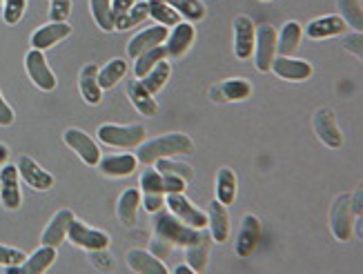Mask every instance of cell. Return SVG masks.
Here are the masks:
<instances>
[{
    "instance_id": "681fc988",
    "label": "cell",
    "mask_w": 363,
    "mask_h": 274,
    "mask_svg": "<svg viewBox=\"0 0 363 274\" xmlns=\"http://www.w3.org/2000/svg\"><path fill=\"white\" fill-rule=\"evenodd\" d=\"M91 261L99 270H112L114 268L112 259H109V254L105 250H91Z\"/></svg>"
},
{
    "instance_id": "8d00e7d4",
    "label": "cell",
    "mask_w": 363,
    "mask_h": 274,
    "mask_svg": "<svg viewBox=\"0 0 363 274\" xmlns=\"http://www.w3.org/2000/svg\"><path fill=\"white\" fill-rule=\"evenodd\" d=\"M89 9L96 25L103 31H114V11H112V0H89Z\"/></svg>"
},
{
    "instance_id": "e0dca14e",
    "label": "cell",
    "mask_w": 363,
    "mask_h": 274,
    "mask_svg": "<svg viewBox=\"0 0 363 274\" xmlns=\"http://www.w3.org/2000/svg\"><path fill=\"white\" fill-rule=\"evenodd\" d=\"M259 239H261V221L255 214H245L243 223H241V230H239V236H236V243H234L236 254L250 256L257 250Z\"/></svg>"
},
{
    "instance_id": "ab89813d",
    "label": "cell",
    "mask_w": 363,
    "mask_h": 274,
    "mask_svg": "<svg viewBox=\"0 0 363 274\" xmlns=\"http://www.w3.org/2000/svg\"><path fill=\"white\" fill-rule=\"evenodd\" d=\"M156 170H159L161 174H172V176H179V179L183 181H192L194 179V170L185 165V163H177V160L172 158H159L156 160Z\"/></svg>"
},
{
    "instance_id": "52a82bcc",
    "label": "cell",
    "mask_w": 363,
    "mask_h": 274,
    "mask_svg": "<svg viewBox=\"0 0 363 274\" xmlns=\"http://www.w3.org/2000/svg\"><path fill=\"white\" fill-rule=\"evenodd\" d=\"M277 29L272 25H261L255 38V58L259 72H270L272 60L277 58Z\"/></svg>"
},
{
    "instance_id": "4dcf8cb0",
    "label": "cell",
    "mask_w": 363,
    "mask_h": 274,
    "mask_svg": "<svg viewBox=\"0 0 363 274\" xmlns=\"http://www.w3.org/2000/svg\"><path fill=\"white\" fill-rule=\"evenodd\" d=\"M150 16V7H147V0H138L134 3V7H130L123 16H116L114 18V29L116 31H125V29H132L136 25H140Z\"/></svg>"
},
{
    "instance_id": "6f0895ef",
    "label": "cell",
    "mask_w": 363,
    "mask_h": 274,
    "mask_svg": "<svg viewBox=\"0 0 363 274\" xmlns=\"http://www.w3.org/2000/svg\"><path fill=\"white\" fill-rule=\"evenodd\" d=\"M0 5H3V0H0Z\"/></svg>"
},
{
    "instance_id": "7a4b0ae2",
    "label": "cell",
    "mask_w": 363,
    "mask_h": 274,
    "mask_svg": "<svg viewBox=\"0 0 363 274\" xmlns=\"http://www.w3.org/2000/svg\"><path fill=\"white\" fill-rule=\"evenodd\" d=\"M154 230H156V236L169 241L174 248H187L189 243H194L196 236H199L196 228L183 223L172 212H165L163 207L159 209V212H154Z\"/></svg>"
},
{
    "instance_id": "484cf974",
    "label": "cell",
    "mask_w": 363,
    "mask_h": 274,
    "mask_svg": "<svg viewBox=\"0 0 363 274\" xmlns=\"http://www.w3.org/2000/svg\"><path fill=\"white\" fill-rule=\"evenodd\" d=\"M128 265L138 274H167V265L145 250H130Z\"/></svg>"
},
{
    "instance_id": "ba28073f",
    "label": "cell",
    "mask_w": 363,
    "mask_h": 274,
    "mask_svg": "<svg viewBox=\"0 0 363 274\" xmlns=\"http://www.w3.org/2000/svg\"><path fill=\"white\" fill-rule=\"evenodd\" d=\"M165 205L169 207V212L177 219H181L187 225H192V228H196V230L208 228V214L201 212V209L189 203L183 194H167Z\"/></svg>"
},
{
    "instance_id": "f907efd6",
    "label": "cell",
    "mask_w": 363,
    "mask_h": 274,
    "mask_svg": "<svg viewBox=\"0 0 363 274\" xmlns=\"http://www.w3.org/2000/svg\"><path fill=\"white\" fill-rule=\"evenodd\" d=\"M13 123V109L7 105V101L0 94V127H9Z\"/></svg>"
},
{
    "instance_id": "74e56055",
    "label": "cell",
    "mask_w": 363,
    "mask_h": 274,
    "mask_svg": "<svg viewBox=\"0 0 363 274\" xmlns=\"http://www.w3.org/2000/svg\"><path fill=\"white\" fill-rule=\"evenodd\" d=\"M165 3L181 13V18H187L189 23H196L205 18V7L199 0H165Z\"/></svg>"
},
{
    "instance_id": "f5cc1de1",
    "label": "cell",
    "mask_w": 363,
    "mask_h": 274,
    "mask_svg": "<svg viewBox=\"0 0 363 274\" xmlns=\"http://www.w3.org/2000/svg\"><path fill=\"white\" fill-rule=\"evenodd\" d=\"M352 209H354V214H357V219H359V217H361V212H363V203H361V187H357L354 197H352Z\"/></svg>"
},
{
    "instance_id": "7dc6e473",
    "label": "cell",
    "mask_w": 363,
    "mask_h": 274,
    "mask_svg": "<svg viewBox=\"0 0 363 274\" xmlns=\"http://www.w3.org/2000/svg\"><path fill=\"white\" fill-rule=\"evenodd\" d=\"M172 250H174V246H172L169 241L161 239V236H156V241L152 243V254L156 256V259H167Z\"/></svg>"
},
{
    "instance_id": "c3c4849f",
    "label": "cell",
    "mask_w": 363,
    "mask_h": 274,
    "mask_svg": "<svg viewBox=\"0 0 363 274\" xmlns=\"http://www.w3.org/2000/svg\"><path fill=\"white\" fill-rule=\"evenodd\" d=\"M343 47H345L348 52H352L357 58H361V56H363V36H361V31H357V34H352V36L345 38Z\"/></svg>"
},
{
    "instance_id": "83f0119b",
    "label": "cell",
    "mask_w": 363,
    "mask_h": 274,
    "mask_svg": "<svg viewBox=\"0 0 363 274\" xmlns=\"http://www.w3.org/2000/svg\"><path fill=\"white\" fill-rule=\"evenodd\" d=\"M128 96L132 105L138 109V114L143 116H156V111H159V105H156V99L143 87L140 80H130L128 83Z\"/></svg>"
},
{
    "instance_id": "d590c367",
    "label": "cell",
    "mask_w": 363,
    "mask_h": 274,
    "mask_svg": "<svg viewBox=\"0 0 363 274\" xmlns=\"http://www.w3.org/2000/svg\"><path fill=\"white\" fill-rule=\"evenodd\" d=\"M147 7H150V16L159 23V25H165V27H174L181 23V13L172 9L165 0H147Z\"/></svg>"
},
{
    "instance_id": "836d02e7",
    "label": "cell",
    "mask_w": 363,
    "mask_h": 274,
    "mask_svg": "<svg viewBox=\"0 0 363 274\" xmlns=\"http://www.w3.org/2000/svg\"><path fill=\"white\" fill-rule=\"evenodd\" d=\"M138 205H140V192L130 187L125 190L121 199H118V217L125 225H132L136 223V217H138Z\"/></svg>"
},
{
    "instance_id": "3957f363",
    "label": "cell",
    "mask_w": 363,
    "mask_h": 274,
    "mask_svg": "<svg viewBox=\"0 0 363 274\" xmlns=\"http://www.w3.org/2000/svg\"><path fill=\"white\" fill-rule=\"evenodd\" d=\"M99 138L105 145H112V148L132 150V148H138V145L145 141V127L143 125H114V123H107V125L99 127Z\"/></svg>"
},
{
    "instance_id": "44dd1931",
    "label": "cell",
    "mask_w": 363,
    "mask_h": 274,
    "mask_svg": "<svg viewBox=\"0 0 363 274\" xmlns=\"http://www.w3.org/2000/svg\"><path fill=\"white\" fill-rule=\"evenodd\" d=\"M74 221V212L72 209H58L54 214V219L50 221V225L45 228L40 241L43 246H52V248H58L62 241L67 239V230H69V223Z\"/></svg>"
},
{
    "instance_id": "277c9868",
    "label": "cell",
    "mask_w": 363,
    "mask_h": 274,
    "mask_svg": "<svg viewBox=\"0 0 363 274\" xmlns=\"http://www.w3.org/2000/svg\"><path fill=\"white\" fill-rule=\"evenodd\" d=\"M357 214L352 209V194H339L330 209V230L339 241H350L354 234Z\"/></svg>"
},
{
    "instance_id": "5b68a950",
    "label": "cell",
    "mask_w": 363,
    "mask_h": 274,
    "mask_svg": "<svg viewBox=\"0 0 363 274\" xmlns=\"http://www.w3.org/2000/svg\"><path fill=\"white\" fill-rule=\"evenodd\" d=\"M25 70H27V76L31 78V83H34L38 89H43V92L56 89V76H54L50 62L45 60V54L40 50H29L27 52Z\"/></svg>"
},
{
    "instance_id": "4316f807",
    "label": "cell",
    "mask_w": 363,
    "mask_h": 274,
    "mask_svg": "<svg viewBox=\"0 0 363 274\" xmlns=\"http://www.w3.org/2000/svg\"><path fill=\"white\" fill-rule=\"evenodd\" d=\"M78 87H81V96L89 105H99L103 101V89L99 85V67L96 65H87L81 70Z\"/></svg>"
},
{
    "instance_id": "f35d334b",
    "label": "cell",
    "mask_w": 363,
    "mask_h": 274,
    "mask_svg": "<svg viewBox=\"0 0 363 274\" xmlns=\"http://www.w3.org/2000/svg\"><path fill=\"white\" fill-rule=\"evenodd\" d=\"M341 7V18L345 21L348 27H354L357 31L363 29V9H361V0H339Z\"/></svg>"
},
{
    "instance_id": "d4e9b609",
    "label": "cell",
    "mask_w": 363,
    "mask_h": 274,
    "mask_svg": "<svg viewBox=\"0 0 363 274\" xmlns=\"http://www.w3.org/2000/svg\"><path fill=\"white\" fill-rule=\"evenodd\" d=\"M303 40V27L290 21L281 29V36H277V56H294Z\"/></svg>"
},
{
    "instance_id": "9c48e42d",
    "label": "cell",
    "mask_w": 363,
    "mask_h": 274,
    "mask_svg": "<svg viewBox=\"0 0 363 274\" xmlns=\"http://www.w3.org/2000/svg\"><path fill=\"white\" fill-rule=\"evenodd\" d=\"M257 27L250 16H236L234 21V54L239 60H245L255 54Z\"/></svg>"
},
{
    "instance_id": "60d3db41",
    "label": "cell",
    "mask_w": 363,
    "mask_h": 274,
    "mask_svg": "<svg viewBox=\"0 0 363 274\" xmlns=\"http://www.w3.org/2000/svg\"><path fill=\"white\" fill-rule=\"evenodd\" d=\"M140 190L145 194H165L163 190V174L159 170L150 168L143 176H140Z\"/></svg>"
},
{
    "instance_id": "11a10c76",
    "label": "cell",
    "mask_w": 363,
    "mask_h": 274,
    "mask_svg": "<svg viewBox=\"0 0 363 274\" xmlns=\"http://www.w3.org/2000/svg\"><path fill=\"white\" fill-rule=\"evenodd\" d=\"M174 272H177V274H194V270L189 268V265H179V268H177Z\"/></svg>"
},
{
    "instance_id": "5bb4252c",
    "label": "cell",
    "mask_w": 363,
    "mask_h": 274,
    "mask_svg": "<svg viewBox=\"0 0 363 274\" xmlns=\"http://www.w3.org/2000/svg\"><path fill=\"white\" fill-rule=\"evenodd\" d=\"M167 34H169V29L165 25H154V27L143 29L140 34H136L128 43V56L130 58H138L140 54H145L147 50H152V47L163 45L167 40Z\"/></svg>"
},
{
    "instance_id": "30bf717a",
    "label": "cell",
    "mask_w": 363,
    "mask_h": 274,
    "mask_svg": "<svg viewBox=\"0 0 363 274\" xmlns=\"http://www.w3.org/2000/svg\"><path fill=\"white\" fill-rule=\"evenodd\" d=\"M314 130H317V136L323 141V145H328L330 150H339L343 145V134L339 130L333 109L323 107L314 114Z\"/></svg>"
},
{
    "instance_id": "8fae6325",
    "label": "cell",
    "mask_w": 363,
    "mask_h": 274,
    "mask_svg": "<svg viewBox=\"0 0 363 274\" xmlns=\"http://www.w3.org/2000/svg\"><path fill=\"white\" fill-rule=\"evenodd\" d=\"M270 72H274L283 80H292V83H301L312 76V65L308 60H298L294 56H277L272 60Z\"/></svg>"
},
{
    "instance_id": "db71d44e",
    "label": "cell",
    "mask_w": 363,
    "mask_h": 274,
    "mask_svg": "<svg viewBox=\"0 0 363 274\" xmlns=\"http://www.w3.org/2000/svg\"><path fill=\"white\" fill-rule=\"evenodd\" d=\"M7 156H9V150H7V145H3V143H0V165H5Z\"/></svg>"
},
{
    "instance_id": "7402d4cb",
    "label": "cell",
    "mask_w": 363,
    "mask_h": 274,
    "mask_svg": "<svg viewBox=\"0 0 363 274\" xmlns=\"http://www.w3.org/2000/svg\"><path fill=\"white\" fill-rule=\"evenodd\" d=\"M138 165V158L134 154H114V156H105L99 160V170L105 176H112V179H123V176L134 174Z\"/></svg>"
},
{
    "instance_id": "ac0fdd59",
    "label": "cell",
    "mask_w": 363,
    "mask_h": 274,
    "mask_svg": "<svg viewBox=\"0 0 363 274\" xmlns=\"http://www.w3.org/2000/svg\"><path fill=\"white\" fill-rule=\"evenodd\" d=\"M210 250H212V234L203 228V230H199V236H196L194 243H189L185 248L187 265L199 274L205 272V268H208V259H210Z\"/></svg>"
},
{
    "instance_id": "b9f144b4",
    "label": "cell",
    "mask_w": 363,
    "mask_h": 274,
    "mask_svg": "<svg viewBox=\"0 0 363 274\" xmlns=\"http://www.w3.org/2000/svg\"><path fill=\"white\" fill-rule=\"evenodd\" d=\"M25 7L27 0H3V21L7 25L21 23V18L25 16Z\"/></svg>"
},
{
    "instance_id": "6da1fadb",
    "label": "cell",
    "mask_w": 363,
    "mask_h": 274,
    "mask_svg": "<svg viewBox=\"0 0 363 274\" xmlns=\"http://www.w3.org/2000/svg\"><path fill=\"white\" fill-rule=\"evenodd\" d=\"M194 152V143L187 134H165L159 138H152L145 145H138V163L154 165L159 158H174V156H187Z\"/></svg>"
},
{
    "instance_id": "bcb514c9",
    "label": "cell",
    "mask_w": 363,
    "mask_h": 274,
    "mask_svg": "<svg viewBox=\"0 0 363 274\" xmlns=\"http://www.w3.org/2000/svg\"><path fill=\"white\" fill-rule=\"evenodd\" d=\"M140 203H143V207L150 214H154L165 205V194H145V197H140Z\"/></svg>"
},
{
    "instance_id": "d6986e66",
    "label": "cell",
    "mask_w": 363,
    "mask_h": 274,
    "mask_svg": "<svg viewBox=\"0 0 363 274\" xmlns=\"http://www.w3.org/2000/svg\"><path fill=\"white\" fill-rule=\"evenodd\" d=\"M0 199L7 209H18L23 203L21 185H18V168L5 165L0 170Z\"/></svg>"
},
{
    "instance_id": "603a6c76",
    "label": "cell",
    "mask_w": 363,
    "mask_h": 274,
    "mask_svg": "<svg viewBox=\"0 0 363 274\" xmlns=\"http://www.w3.org/2000/svg\"><path fill=\"white\" fill-rule=\"evenodd\" d=\"M208 225H210L212 241H216V243H225V241L230 239V212H228V205H223L220 201H212L210 203Z\"/></svg>"
},
{
    "instance_id": "f6af8a7d",
    "label": "cell",
    "mask_w": 363,
    "mask_h": 274,
    "mask_svg": "<svg viewBox=\"0 0 363 274\" xmlns=\"http://www.w3.org/2000/svg\"><path fill=\"white\" fill-rule=\"evenodd\" d=\"M187 187V181L179 179V176H172V174H163V190L165 194H183Z\"/></svg>"
},
{
    "instance_id": "cb8c5ba5",
    "label": "cell",
    "mask_w": 363,
    "mask_h": 274,
    "mask_svg": "<svg viewBox=\"0 0 363 274\" xmlns=\"http://www.w3.org/2000/svg\"><path fill=\"white\" fill-rule=\"evenodd\" d=\"M252 96V85L243 78H230L225 83H220L212 89V99L214 101H245Z\"/></svg>"
},
{
    "instance_id": "1f68e13d",
    "label": "cell",
    "mask_w": 363,
    "mask_h": 274,
    "mask_svg": "<svg viewBox=\"0 0 363 274\" xmlns=\"http://www.w3.org/2000/svg\"><path fill=\"white\" fill-rule=\"evenodd\" d=\"M125 74H128V62L121 60V58H114L109 60L107 65L103 70H99V85L101 89H112L121 83V78H125Z\"/></svg>"
},
{
    "instance_id": "f1b7e54d",
    "label": "cell",
    "mask_w": 363,
    "mask_h": 274,
    "mask_svg": "<svg viewBox=\"0 0 363 274\" xmlns=\"http://www.w3.org/2000/svg\"><path fill=\"white\" fill-rule=\"evenodd\" d=\"M56 261V248L52 246H43L38 248L31 256H27V259L23 261L21 270L25 274H43L45 270H50Z\"/></svg>"
},
{
    "instance_id": "ee69618b",
    "label": "cell",
    "mask_w": 363,
    "mask_h": 274,
    "mask_svg": "<svg viewBox=\"0 0 363 274\" xmlns=\"http://www.w3.org/2000/svg\"><path fill=\"white\" fill-rule=\"evenodd\" d=\"M27 259V254L7 246H0V265H21Z\"/></svg>"
},
{
    "instance_id": "7c38bea8",
    "label": "cell",
    "mask_w": 363,
    "mask_h": 274,
    "mask_svg": "<svg viewBox=\"0 0 363 274\" xmlns=\"http://www.w3.org/2000/svg\"><path fill=\"white\" fill-rule=\"evenodd\" d=\"M16 168H18V176L29 187H34L38 192H45V190L54 187V176L47 170H43L31 156H21L18 165H16Z\"/></svg>"
},
{
    "instance_id": "d6a6232c",
    "label": "cell",
    "mask_w": 363,
    "mask_h": 274,
    "mask_svg": "<svg viewBox=\"0 0 363 274\" xmlns=\"http://www.w3.org/2000/svg\"><path fill=\"white\" fill-rule=\"evenodd\" d=\"M169 62H167V58L165 60H161V62H156V65L140 78V83H143V87L152 94V96H156L159 94L163 87H165V83H167V78H169Z\"/></svg>"
},
{
    "instance_id": "816d5d0a",
    "label": "cell",
    "mask_w": 363,
    "mask_h": 274,
    "mask_svg": "<svg viewBox=\"0 0 363 274\" xmlns=\"http://www.w3.org/2000/svg\"><path fill=\"white\" fill-rule=\"evenodd\" d=\"M136 0H112V11H114V18L116 16H123L130 7H134Z\"/></svg>"
},
{
    "instance_id": "9a60e30c",
    "label": "cell",
    "mask_w": 363,
    "mask_h": 274,
    "mask_svg": "<svg viewBox=\"0 0 363 274\" xmlns=\"http://www.w3.org/2000/svg\"><path fill=\"white\" fill-rule=\"evenodd\" d=\"M196 38V29L192 23H179L174 25V31L167 34V40H165V50H167V58H183L189 47H192Z\"/></svg>"
},
{
    "instance_id": "7bdbcfd3",
    "label": "cell",
    "mask_w": 363,
    "mask_h": 274,
    "mask_svg": "<svg viewBox=\"0 0 363 274\" xmlns=\"http://www.w3.org/2000/svg\"><path fill=\"white\" fill-rule=\"evenodd\" d=\"M72 13V0H52L50 5V21L54 23H62L67 21Z\"/></svg>"
},
{
    "instance_id": "e575fe53",
    "label": "cell",
    "mask_w": 363,
    "mask_h": 274,
    "mask_svg": "<svg viewBox=\"0 0 363 274\" xmlns=\"http://www.w3.org/2000/svg\"><path fill=\"white\" fill-rule=\"evenodd\" d=\"M165 58H167L165 45H156V47H152V50H147L145 54H140L138 58H134L136 60L134 62V74H136V78H143L156 65V62H161Z\"/></svg>"
},
{
    "instance_id": "ffe728a7",
    "label": "cell",
    "mask_w": 363,
    "mask_h": 274,
    "mask_svg": "<svg viewBox=\"0 0 363 274\" xmlns=\"http://www.w3.org/2000/svg\"><path fill=\"white\" fill-rule=\"evenodd\" d=\"M348 31V25L341 18V16H321V18H314L308 27L306 34L312 40H321V38H335Z\"/></svg>"
},
{
    "instance_id": "4fadbf2b",
    "label": "cell",
    "mask_w": 363,
    "mask_h": 274,
    "mask_svg": "<svg viewBox=\"0 0 363 274\" xmlns=\"http://www.w3.org/2000/svg\"><path fill=\"white\" fill-rule=\"evenodd\" d=\"M67 36H72V25L67 21L62 23H50V25H43L40 29H36L34 34H31V50H50L56 43L65 40Z\"/></svg>"
},
{
    "instance_id": "f546056e",
    "label": "cell",
    "mask_w": 363,
    "mask_h": 274,
    "mask_svg": "<svg viewBox=\"0 0 363 274\" xmlns=\"http://www.w3.org/2000/svg\"><path fill=\"white\" fill-rule=\"evenodd\" d=\"M236 199V174L230 168H220L216 172V201L232 205Z\"/></svg>"
},
{
    "instance_id": "8992f818",
    "label": "cell",
    "mask_w": 363,
    "mask_h": 274,
    "mask_svg": "<svg viewBox=\"0 0 363 274\" xmlns=\"http://www.w3.org/2000/svg\"><path fill=\"white\" fill-rule=\"evenodd\" d=\"M67 239L76 248L83 250H107L109 248V234L103 230H94L89 225H85L83 221H72L69 230H67Z\"/></svg>"
},
{
    "instance_id": "2e32d148",
    "label": "cell",
    "mask_w": 363,
    "mask_h": 274,
    "mask_svg": "<svg viewBox=\"0 0 363 274\" xmlns=\"http://www.w3.org/2000/svg\"><path fill=\"white\" fill-rule=\"evenodd\" d=\"M62 138H65V143L78 154V158H81L85 165H91V168L99 165L101 150H99V145L94 143L85 132H81V130H67Z\"/></svg>"
},
{
    "instance_id": "9f6ffc18",
    "label": "cell",
    "mask_w": 363,
    "mask_h": 274,
    "mask_svg": "<svg viewBox=\"0 0 363 274\" xmlns=\"http://www.w3.org/2000/svg\"><path fill=\"white\" fill-rule=\"evenodd\" d=\"M261 3H270V0H261Z\"/></svg>"
}]
</instances>
